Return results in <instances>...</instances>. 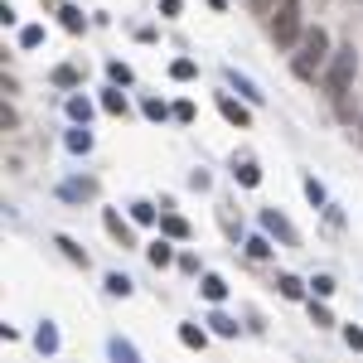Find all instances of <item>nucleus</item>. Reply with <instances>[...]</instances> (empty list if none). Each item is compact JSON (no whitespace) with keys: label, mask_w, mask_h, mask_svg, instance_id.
<instances>
[{"label":"nucleus","mask_w":363,"mask_h":363,"mask_svg":"<svg viewBox=\"0 0 363 363\" xmlns=\"http://www.w3.org/2000/svg\"><path fill=\"white\" fill-rule=\"evenodd\" d=\"M330 54H334V49H330V34L315 24V29H305L300 54L291 59V73H295V78H315L320 68H330Z\"/></svg>","instance_id":"1"},{"label":"nucleus","mask_w":363,"mask_h":363,"mask_svg":"<svg viewBox=\"0 0 363 363\" xmlns=\"http://www.w3.org/2000/svg\"><path fill=\"white\" fill-rule=\"evenodd\" d=\"M354 73H359V54H354V44L334 49V54H330V68H325V88H330V97H344V92L354 88Z\"/></svg>","instance_id":"2"},{"label":"nucleus","mask_w":363,"mask_h":363,"mask_svg":"<svg viewBox=\"0 0 363 363\" xmlns=\"http://www.w3.org/2000/svg\"><path fill=\"white\" fill-rule=\"evenodd\" d=\"M272 39L281 49H291L295 39H305V29H300V0H272Z\"/></svg>","instance_id":"3"},{"label":"nucleus","mask_w":363,"mask_h":363,"mask_svg":"<svg viewBox=\"0 0 363 363\" xmlns=\"http://www.w3.org/2000/svg\"><path fill=\"white\" fill-rule=\"evenodd\" d=\"M262 228H267V233H276V238H281L286 247H295V228H291V223H286V218H281L276 208H267V213H262Z\"/></svg>","instance_id":"4"},{"label":"nucleus","mask_w":363,"mask_h":363,"mask_svg":"<svg viewBox=\"0 0 363 363\" xmlns=\"http://www.w3.org/2000/svg\"><path fill=\"white\" fill-rule=\"evenodd\" d=\"M146 257H150V267H170V262H175V247H170L165 238H155V242L146 247Z\"/></svg>","instance_id":"5"},{"label":"nucleus","mask_w":363,"mask_h":363,"mask_svg":"<svg viewBox=\"0 0 363 363\" xmlns=\"http://www.w3.org/2000/svg\"><path fill=\"white\" fill-rule=\"evenodd\" d=\"M218 111H223L233 126H247V121H252V116H247V107H238L233 97H218Z\"/></svg>","instance_id":"6"},{"label":"nucleus","mask_w":363,"mask_h":363,"mask_svg":"<svg viewBox=\"0 0 363 363\" xmlns=\"http://www.w3.org/2000/svg\"><path fill=\"white\" fill-rule=\"evenodd\" d=\"M102 223H107V233H111L121 247H131V228L121 223V213H111V208H107V218H102Z\"/></svg>","instance_id":"7"},{"label":"nucleus","mask_w":363,"mask_h":363,"mask_svg":"<svg viewBox=\"0 0 363 363\" xmlns=\"http://www.w3.org/2000/svg\"><path fill=\"white\" fill-rule=\"evenodd\" d=\"M59 194H63V199H92L97 184L92 180H68V184H59Z\"/></svg>","instance_id":"8"},{"label":"nucleus","mask_w":363,"mask_h":363,"mask_svg":"<svg viewBox=\"0 0 363 363\" xmlns=\"http://www.w3.org/2000/svg\"><path fill=\"white\" fill-rule=\"evenodd\" d=\"M54 83H59V88H78V83H83V73H78L73 63H59V68H54Z\"/></svg>","instance_id":"9"},{"label":"nucleus","mask_w":363,"mask_h":363,"mask_svg":"<svg viewBox=\"0 0 363 363\" xmlns=\"http://www.w3.org/2000/svg\"><path fill=\"white\" fill-rule=\"evenodd\" d=\"M54 242H59V247H63V257H68V262H78V267H88V252H83V247H78V242H73V238H63V233H59V238H54Z\"/></svg>","instance_id":"10"},{"label":"nucleus","mask_w":363,"mask_h":363,"mask_svg":"<svg viewBox=\"0 0 363 363\" xmlns=\"http://www.w3.org/2000/svg\"><path fill=\"white\" fill-rule=\"evenodd\" d=\"M233 175H238V180L247 184V189H252V184H262V170H257L252 160H238V165H233Z\"/></svg>","instance_id":"11"},{"label":"nucleus","mask_w":363,"mask_h":363,"mask_svg":"<svg viewBox=\"0 0 363 363\" xmlns=\"http://www.w3.org/2000/svg\"><path fill=\"white\" fill-rule=\"evenodd\" d=\"M180 344H189V349H203V344H208V334H203L199 325H180Z\"/></svg>","instance_id":"12"},{"label":"nucleus","mask_w":363,"mask_h":363,"mask_svg":"<svg viewBox=\"0 0 363 363\" xmlns=\"http://www.w3.org/2000/svg\"><path fill=\"white\" fill-rule=\"evenodd\" d=\"M141 111H146L150 121H165V116H175V111H170V107H165L160 97H146V102H141Z\"/></svg>","instance_id":"13"},{"label":"nucleus","mask_w":363,"mask_h":363,"mask_svg":"<svg viewBox=\"0 0 363 363\" xmlns=\"http://www.w3.org/2000/svg\"><path fill=\"white\" fill-rule=\"evenodd\" d=\"M160 228H165V238H189V223L175 218V213H165V218H160Z\"/></svg>","instance_id":"14"},{"label":"nucleus","mask_w":363,"mask_h":363,"mask_svg":"<svg viewBox=\"0 0 363 363\" xmlns=\"http://www.w3.org/2000/svg\"><path fill=\"white\" fill-rule=\"evenodd\" d=\"M194 73H199V63H194V59H175V63H170V78H180V83H189Z\"/></svg>","instance_id":"15"},{"label":"nucleus","mask_w":363,"mask_h":363,"mask_svg":"<svg viewBox=\"0 0 363 363\" xmlns=\"http://www.w3.org/2000/svg\"><path fill=\"white\" fill-rule=\"evenodd\" d=\"M111 359L116 363H141L136 359V344H126V339H111Z\"/></svg>","instance_id":"16"},{"label":"nucleus","mask_w":363,"mask_h":363,"mask_svg":"<svg viewBox=\"0 0 363 363\" xmlns=\"http://www.w3.org/2000/svg\"><path fill=\"white\" fill-rule=\"evenodd\" d=\"M203 295H208V300H223V295H228V281H223V276H203Z\"/></svg>","instance_id":"17"},{"label":"nucleus","mask_w":363,"mask_h":363,"mask_svg":"<svg viewBox=\"0 0 363 363\" xmlns=\"http://www.w3.org/2000/svg\"><path fill=\"white\" fill-rule=\"evenodd\" d=\"M34 344H39L44 354H54V349H59V330H54V325H44V330L34 334Z\"/></svg>","instance_id":"18"},{"label":"nucleus","mask_w":363,"mask_h":363,"mask_svg":"<svg viewBox=\"0 0 363 363\" xmlns=\"http://www.w3.org/2000/svg\"><path fill=\"white\" fill-rule=\"evenodd\" d=\"M276 286H281V295H286V300H300V295H305V286H300L295 276H281Z\"/></svg>","instance_id":"19"},{"label":"nucleus","mask_w":363,"mask_h":363,"mask_svg":"<svg viewBox=\"0 0 363 363\" xmlns=\"http://www.w3.org/2000/svg\"><path fill=\"white\" fill-rule=\"evenodd\" d=\"M107 291H111V295H131V276L111 272V276H107Z\"/></svg>","instance_id":"20"},{"label":"nucleus","mask_w":363,"mask_h":363,"mask_svg":"<svg viewBox=\"0 0 363 363\" xmlns=\"http://www.w3.org/2000/svg\"><path fill=\"white\" fill-rule=\"evenodd\" d=\"M68 116H73V121H88V116H92V102H88V97H73V102H68Z\"/></svg>","instance_id":"21"},{"label":"nucleus","mask_w":363,"mask_h":363,"mask_svg":"<svg viewBox=\"0 0 363 363\" xmlns=\"http://www.w3.org/2000/svg\"><path fill=\"white\" fill-rule=\"evenodd\" d=\"M68 150H92V136H88V126L68 131Z\"/></svg>","instance_id":"22"},{"label":"nucleus","mask_w":363,"mask_h":363,"mask_svg":"<svg viewBox=\"0 0 363 363\" xmlns=\"http://www.w3.org/2000/svg\"><path fill=\"white\" fill-rule=\"evenodd\" d=\"M228 83H233V88L242 92V97H252V102H262V92L252 88V83H247V78H238V73H233V68H228Z\"/></svg>","instance_id":"23"},{"label":"nucleus","mask_w":363,"mask_h":363,"mask_svg":"<svg viewBox=\"0 0 363 363\" xmlns=\"http://www.w3.org/2000/svg\"><path fill=\"white\" fill-rule=\"evenodd\" d=\"M59 15H63V29H73V34L88 24V20H83V10H73V5H68V10H59Z\"/></svg>","instance_id":"24"},{"label":"nucleus","mask_w":363,"mask_h":363,"mask_svg":"<svg viewBox=\"0 0 363 363\" xmlns=\"http://www.w3.org/2000/svg\"><path fill=\"white\" fill-rule=\"evenodd\" d=\"M102 107H107L111 116H126V97H121V92H107V97H102Z\"/></svg>","instance_id":"25"},{"label":"nucleus","mask_w":363,"mask_h":363,"mask_svg":"<svg viewBox=\"0 0 363 363\" xmlns=\"http://www.w3.org/2000/svg\"><path fill=\"white\" fill-rule=\"evenodd\" d=\"M208 325H213V330H218L223 339H233V334H238V320H228V315H213Z\"/></svg>","instance_id":"26"},{"label":"nucleus","mask_w":363,"mask_h":363,"mask_svg":"<svg viewBox=\"0 0 363 363\" xmlns=\"http://www.w3.org/2000/svg\"><path fill=\"white\" fill-rule=\"evenodd\" d=\"M310 320H315V325H320V330H330V325H334V315H330V310H325V305H315V300H310Z\"/></svg>","instance_id":"27"},{"label":"nucleus","mask_w":363,"mask_h":363,"mask_svg":"<svg viewBox=\"0 0 363 363\" xmlns=\"http://www.w3.org/2000/svg\"><path fill=\"white\" fill-rule=\"evenodd\" d=\"M20 44H24V49H34V44H44V29H39V24H29V29L20 34Z\"/></svg>","instance_id":"28"},{"label":"nucleus","mask_w":363,"mask_h":363,"mask_svg":"<svg viewBox=\"0 0 363 363\" xmlns=\"http://www.w3.org/2000/svg\"><path fill=\"white\" fill-rule=\"evenodd\" d=\"M131 218H136V223H155V208H150V203H131Z\"/></svg>","instance_id":"29"},{"label":"nucleus","mask_w":363,"mask_h":363,"mask_svg":"<svg viewBox=\"0 0 363 363\" xmlns=\"http://www.w3.org/2000/svg\"><path fill=\"white\" fill-rule=\"evenodd\" d=\"M247 252H252V257H272V242H267V238H247Z\"/></svg>","instance_id":"30"},{"label":"nucleus","mask_w":363,"mask_h":363,"mask_svg":"<svg viewBox=\"0 0 363 363\" xmlns=\"http://www.w3.org/2000/svg\"><path fill=\"white\" fill-rule=\"evenodd\" d=\"M305 199H310V203H315V208H320V203H325V189H320V180H305Z\"/></svg>","instance_id":"31"},{"label":"nucleus","mask_w":363,"mask_h":363,"mask_svg":"<svg viewBox=\"0 0 363 363\" xmlns=\"http://www.w3.org/2000/svg\"><path fill=\"white\" fill-rule=\"evenodd\" d=\"M107 73H111V83H121V88H126V83H131V68H126V63H111V68H107Z\"/></svg>","instance_id":"32"},{"label":"nucleus","mask_w":363,"mask_h":363,"mask_svg":"<svg viewBox=\"0 0 363 363\" xmlns=\"http://www.w3.org/2000/svg\"><path fill=\"white\" fill-rule=\"evenodd\" d=\"M310 286H315V295H334V276H315Z\"/></svg>","instance_id":"33"},{"label":"nucleus","mask_w":363,"mask_h":363,"mask_svg":"<svg viewBox=\"0 0 363 363\" xmlns=\"http://www.w3.org/2000/svg\"><path fill=\"white\" fill-rule=\"evenodd\" d=\"M175 121H194V102H175Z\"/></svg>","instance_id":"34"},{"label":"nucleus","mask_w":363,"mask_h":363,"mask_svg":"<svg viewBox=\"0 0 363 363\" xmlns=\"http://www.w3.org/2000/svg\"><path fill=\"white\" fill-rule=\"evenodd\" d=\"M160 10H165V15H180V10H184V0H160Z\"/></svg>","instance_id":"35"}]
</instances>
